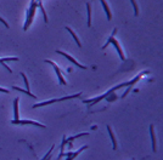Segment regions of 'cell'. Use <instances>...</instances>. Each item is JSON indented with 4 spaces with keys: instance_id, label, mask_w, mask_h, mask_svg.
I'll list each match as a JSON object with an SVG mask.
<instances>
[{
    "instance_id": "6da1fadb",
    "label": "cell",
    "mask_w": 163,
    "mask_h": 160,
    "mask_svg": "<svg viewBox=\"0 0 163 160\" xmlns=\"http://www.w3.org/2000/svg\"><path fill=\"white\" fill-rule=\"evenodd\" d=\"M145 74H148V71H144V72H141L140 74H138L135 78H133L130 81H127V82H122V84H118V85H116V86H113V87H111L108 91H106L105 94H102L101 96H99V97H95V98H90V100H84L83 101V103H86L88 104V107H91V106H94V104H96V103H99V102H101L102 100H105V98H107L110 95H112L114 91H117V90H119L121 87H124V86H133L134 84H137V82L144 76Z\"/></svg>"
},
{
    "instance_id": "7a4b0ae2",
    "label": "cell",
    "mask_w": 163,
    "mask_h": 160,
    "mask_svg": "<svg viewBox=\"0 0 163 160\" xmlns=\"http://www.w3.org/2000/svg\"><path fill=\"white\" fill-rule=\"evenodd\" d=\"M116 33H117V28H114L113 29V32H112V34L110 35V39H108L107 41H106V44L102 46V48H106L110 44H112L113 46H114V48L118 51V55H119V58L122 60V61H124L125 60V56H124V52H123V50H122V47H121V45H119V43H118V40H116V38H114V35H116Z\"/></svg>"
},
{
    "instance_id": "3957f363",
    "label": "cell",
    "mask_w": 163,
    "mask_h": 160,
    "mask_svg": "<svg viewBox=\"0 0 163 160\" xmlns=\"http://www.w3.org/2000/svg\"><path fill=\"white\" fill-rule=\"evenodd\" d=\"M80 95H82V92H78V94H74V95H70V96H65V97H61V98H54V100L44 101V102H40V103H36V104H33V108H39V107L49 106V104L56 103V102H62V101H67V100H73V98H77V97H79Z\"/></svg>"
},
{
    "instance_id": "277c9868",
    "label": "cell",
    "mask_w": 163,
    "mask_h": 160,
    "mask_svg": "<svg viewBox=\"0 0 163 160\" xmlns=\"http://www.w3.org/2000/svg\"><path fill=\"white\" fill-rule=\"evenodd\" d=\"M85 149H88V145H83V147H80L78 150H76V152H63V153H60L59 154V157H57V159H61L62 157H66V160H74L76 159L82 152L83 150H85Z\"/></svg>"
},
{
    "instance_id": "5b68a950",
    "label": "cell",
    "mask_w": 163,
    "mask_h": 160,
    "mask_svg": "<svg viewBox=\"0 0 163 160\" xmlns=\"http://www.w3.org/2000/svg\"><path fill=\"white\" fill-rule=\"evenodd\" d=\"M13 125H33V126H37V127H42V129H46V126L42 123H38L34 120H31V119H17V120H11L10 121Z\"/></svg>"
},
{
    "instance_id": "8992f818",
    "label": "cell",
    "mask_w": 163,
    "mask_h": 160,
    "mask_svg": "<svg viewBox=\"0 0 163 160\" xmlns=\"http://www.w3.org/2000/svg\"><path fill=\"white\" fill-rule=\"evenodd\" d=\"M45 63H49V64H51V66H52L54 71H55L56 75H57V78H59L60 84H61V85H66L67 82H66V80H65V78H63V75H62V72H61V69L59 68V66L55 63V62L51 61V60H45Z\"/></svg>"
},
{
    "instance_id": "52a82bcc",
    "label": "cell",
    "mask_w": 163,
    "mask_h": 160,
    "mask_svg": "<svg viewBox=\"0 0 163 160\" xmlns=\"http://www.w3.org/2000/svg\"><path fill=\"white\" fill-rule=\"evenodd\" d=\"M84 136H89V132H80L78 135H74V136H71L67 138L66 136V145H68V148L71 149L73 147V141L77 140V138H80V137H84Z\"/></svg>"
},
{
    "instance_id": "ba28073f",
    "label": "cell",
    "mask_w": 163,
    "mask_h": 160,
    "mask_svg": "<svg viewBox=\"0 0 163 160\" xmlns=\"http://www.w3.org/2000/svg\"><path fill=\"white\" fill-rule=\"evenodd\" d=\"M56 53H59V55H62L63 57H66L67 60H68L70 62H72V63L74 64V66H77V67H79V68H82V69H86V67L85 66H83V64H80L78 61H76L72 56H70L68 53H66V52H63V51H61V50H56Z\"/></svg>"
},
{
    "instance_id": "9c48e42d",
    "label": "cell",
    "mask_w": 163,
    "mask_h": 160,
    "mask_svg": "<svg viewBox=\"0 0 163 160\" xmlns=\"http://www.w3.org/2000/svg\"><path fill=\"white\" fill-rule=\"evenodd\" d=\"M150 136H151V144H152V152H157V140H156V131H155V125H150Z\"/></svg>"
},
{
    "instance_id": "30bf717a",
    "label": "cell",
    "mask_w": 163,
    "mask_h": 160,
    "mask_svg": "<svg viewBox=\"0 0 163 160\" xmlns=\"http://www.w3.org/2000/svg\"><path fill=\"white\" fill-rule=\"evenodd\" d=\"M107 131H108V135H110V138L112 141V149L117 150V140H116V136H114L113 131H112V127L110 126V125H107Z\"/></svg>"
},
{
    "instance_id": "8fae6325",
    "label": "cell",
    "mask_w": 163,
    "mask_h": 160,
    "mask_svg": "<svg viewBox=\"0 0 163 160\" xmlns=\"http://www.w3.org/2000/svg\"><path fill=\"white\" fill-rule=\"evenodd\" d=\"M18 102H20V98L16 97L15 100H13V120H17L20 119V110H18Z\"/></svg>"
},
{
    "instance_id": "7c38bea8",
    "label": "cell",
    "mask_w": 163,
    "mask_h": 160,
    "mask_svg": "<svg viewBox=\"0 0 163 160\" xmlns=\"http://www.w3.org/2000/svg\"><path fill=\"white\" fill-rule=\"evenodd\" d=\"M100 3L102 4V8H104V10H105V12H106L107 19H108V21H111V18H112V13H111V10H110V8H108L107 3L105 1V0H100Z\"/></svg>"
},
{
    "instance_id": "4fadbf2b",
    "label": "cell",
    "mask_w": 163,
    "mask_h": 160,
    "mask_svg": "<svg viewBox=\"0 0 163 160\" xmlns=\"http://www.w3.org/2000/svg\"><path fill=\"white\" fill-rule=\"evenodd\" d=\"M66 29L67 30H68L70 33H71V35H72V38L74 39V41H76V43H77V45L79 46V47H82V44H80V40H79V38H78V35H77V34L76 33H74L71 28H70V27H66Z\"/></svg>"
},
{
    "instance_id": "5bb4252c",
    "label": "cell",
    "mask_w": 163,
    "mask_h": 160,
    "mask_svg": "<svg viewBox=\"0 0 163 160\" xmlns=\"http://www.w3.org/2000/svg\"><path fill=\"white\" fill-rule=\"evenodd\" d=\"M86 10H88V27L91 26V6L89 3H86Z\"/></svg>"
},
{
    "instance_id": "9a60e30c",
    "label": "cell",
    "mask_w": 163,
    "mask_h": 160,
    "mask_svg": "<svg viewBox=\"0 0 163 160\" xmlns=\"http://www.w3.org/2000/svg\"><path fill=\"white\" fill-rule=\"evenodd\" d=\"M54 148H55V144H52V145H51L50 149H49V152H47L46 154L43 157L42 160H50V159H51V155H52V152H54Z\"/></svg>"
},
{
    "instance_id": "2e32d148",
    "label": "cell",
    "mask_w": 163,
    "mask_h": 160,
    "mask_svg": "<svg viewBox=\"0 0 163 160\" xmlns=\"http://www.w3.org/2000/svg\"><path fill=\"white\" fill-rule=\"evenodd\" d=\"M12 89L13 90H17V91H20V92H23V94H26V95H29L32 98H37V96L36 95H33L32 92H28V91H26V90H23V89H20V87H17V86H12Z\"/></svg>"
},
{
    "instance_id": "e0dca14e",
    "label": "cell",
    "mask_w": 163,
    "mask_h": 160,
    "mask_svg": "<svg viewBox=\"0 0 163 160\" xmlns=\"http://www.w3.org/2000/svg\"><path fill=\"white\" fill-rule=\"evenodd\" d=\"M21 76L23 78V81H24V86H26V91L31 92V89H29V82H28V79H27V76L24 73H21Z\"/></svg>"
},
{
    "instance_id": "ac0fdd59",
    "label": "cell",
    "mask_w": 163,
    "mask_h": 160,
    "mask_svg": "<svg viewBox=\"0 0 163 160\" xmlns=\"http://www.w3.org/2000/svg\"><path fill=\"white\" fill-rule=\"evenodd\" d=\"M38 6H39V9L42 10V13H43V16H44V22L47 23V16H46V12H45V10H44V8H43L42 3H40V0H38Z\"/></svg>"
},
{
    "instance_id": "d6986e66",
    "label": "cell",
    "mask_w": 163,
    "mask_h": 160,
    "mask_svg": "<svg viewBox=\"0 0 163 160\" xmlns=\"http://www.w3.org/2000/svg\"><path fill=\"white\" fill-rule=\"evenodd\" d=\"M10 61H18V57H4L1 58L0 57V63H6V62H10Z\"/></svg>"
},
{
    "instance_id": "ffe728a7",
    "label": "cell",
    "mask_w": 163,
    "mask_h": 160,
    "mask_svg": "<svg viewBox=\"0 0 163 160\" xmlns=\"http://www.w3.org/2000/svg\"><path fill=\"white\" fill-rule=\"evenodd\" d=\"M130 1H132L133 8H134V13H135V16H138V15H139V8H138V5H137V3H135V0H130Z\"/></svg>"
},
{
    "instance_id": "44dd1931",
    "label": "cell",
    "mask_w": 163,
    "mask_h": 160,
    "mask_svg": "<svg viewBox=\"0 0 163 160\" xmlns=\"http://www.w3.org/2000/svg\"><path fill=\"white\" fill-rule=\"evenodd\" d=\"M61 153H63L65 152V147H66V136L62 137V142H61Z\"/></svg>"
},
{
    "instance_id": "7402d4cb",
    "label": "cell",
    "mask_w": 163,
    "mask_h": 160,
    "mask_svg": "<svg viewBox=\"0 0 163 160\" xmlns=\"http://www.w3.org/2000/svg\"><path fill=\"white\" fill-rule=\"evenodd\" d=\"M0 22H1V23H3V24H4L5 27H6V28H9V27H10V26L8 24V22H6V21H5V19H3L1 17H0Z\"/></svg>"
},
{
    "instance_id": "603a6c76",
    "label": "cell",
    "mask_w": 163,
    "mask_h": 160,
    "mask_svg": "<svg viewBox=\"0 0 163 160\" xmlns=\"http://www.w3.org/2000/svg\"><path fill=\"white\" fill-rule=\"evenodd\" d=\"M0 92H3V94H9L10 91L8 89H4V87H0Z\"/></svg>"
},
{
    "instance_id": "cb8c5ba5",
    "label": "cell",
    "mask_w": 163,
    "mask_h": 160,
    "mask_svg": "<svg viewBox=\"0 0 163 160\" xmlns=\"http://www.w3.org/2000/svg\"><path fill=\"white\" fill-rule=\"evenodd\" d=\"M18 160H20V159H18Z\"/></svg>"
}]
</instances>
